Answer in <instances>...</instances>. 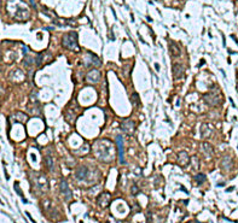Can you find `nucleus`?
<instances>
[{"label": "nucleus", "instance_id": "nucleus-1", "mask_svg": "<svg viewBox=\"0 0 238 223\" xmlns=\"http://www.w3.org/2000/svg\"><path fill=\"white\" fill-rule=\"evenodd\" d=\"M62 44H63V46L65 48L78 52V51L80 49L79 44H78V33L70 32L68 34H65L63 36V39H62Z\"/></svg>", "mask_w": 238, "mask_h": 223}, {"label": "nucleus", "instance_id": "nucleus-2", "mask_svg": "<svg viewBox=\"0 0 238 223\" xmlns=\"http://www.w3.org/2000/svg\"><path fill=\"white\" fill-rule=\"evenodd\" d=\"M203 99L209 106H219L221 104V101H222L220 92L217 89L215 90V92H209V93L204 94Z\"/></svg>", "mask_w": 238, "mask_h": 223}, {"label": "nucleus", "instance_id": "nucleus-3", "mask_svg": "<svg viewBox=\"0 0 238 223\" xmlns=\"http://www.w3.org/2000/svg\"><path fill=\"white\" fill-rule=\"evenodd\" d=\"M116 144H117V148H119L120 163L121 164H126V160H125V148H123V138L121 135L116 136Z\"/></svg>", "mask_w": 238, "mask_h": 223}, {"label": "nucleus", "instance_id": "nucleus-4", "mask_svg": "<svg viewBox=\"0 0 238 223\" xmlns=\"http://www.w3.org/2000/svg\"><path fill=\"white\" fill-rule=\"evenodd\" d=\"M184 73H185V69H184V65L180 64V63H174L173 64V77L175 80H180L184 77Z\"/></svg>", "mask_w": 238, "mask_h": 223}, {"label": "nucleus", "instance_id": "nucleus-5", "mask_svg": "<svg viewBox=\"0 0 238 223\" xmlns=\"http://www.w3.org/2000/svg\"><path fill=\"white\" fill-rule=\"evenodd\" d=\"M121 128H122V130L125 131V133H127L128 135H131V134H133V131L135 129V124H134L133 121L126 119V121H123V122L121 123Z\"/></svg>", "mask_w": 238, "mask_h": 223}, {"label": "nucleus", "instance_id": "nucleus-6", "mask_svg": "<svg viewBox=\"0 0 238 223\" xmlns=\"http://www.w3.org/2000/svg\"><path fill=\"white\" fill-rule=\"evenodd\" d=\"M110 200H111V195H110V193H108V192H103V193L100 194L98 197V199H97L98 205L102 206V207L108 206L110 204Z\"/></svg>", "mask_w": 238, "mask_h": 223}, {"label": "nucleus", "instance_id": "nucleus-7", "mask_svg": "<svg viewBox=\"0 0 238 223\" xmlns=\"http://www.w3.org/2000/svg\"><path fill=\"white\" fill-rule=\"evenodd\" d=\"M60 192H62V194L64 195L65 200L72 199V191L69 189L67 181H64V180H62V182H60Z\"/></svg>", "mask_w": 238, "mask_h": 223}, {"label": "nucleus", "instance_id": "nucleus-8", "mask_svg": "<svg viewBox=\"0 0 238 223\" xmlns=\"http://www.w3.org/2000/svg\"><path fill=\"white\" fill-rule=\"evenodd\" d=\"M99 77H100L99 71H98V70H95V69H93V70H91V71L87 74V76H86V81L89 82V83H95L99 80Z\"/></svg>", "mask_w": 238, "mask_h": 223}, {"label": "nucleus", "instance_id": "nucleus-9", "mask_svg": "<svg viewBox=\"0 0 238 223\" xmlns=\"http://www.w3.org/2000/svg\"><path fill=\"white\" fill-rule=\"evenodd\" d=\"M189 160H190V157H189V154H187V152L181 151L179 153V165L185 166V165H187V163H189Z\"/></svg>", "mask_w": 238, "mask_h": 223}, {"label": "nucleus", "instance_id": "nucleus-10", "mask_svg": "<svg viewBox=\"0 0 238 223\" xmlns=\"http://www.w3.org/2000/svg\"><path fill=\"white\" fill-rule=\"evenodd\" d=\"M88 57H89V62L91 64L93 65L95 68H99L100 65H102V62H100V59L97 57L95 54H92V53H88Z\"/></svg>", "mask_w": 238, "mask_h": 223}, {"label": "nucleus", "instance_id": "nucleus-11", "mask_svg": "<svg viewBox=\"0 0 238 223\" xmlns=\"http://www.w3.org/2000/svg\"><path fill=\"white\" fill-rule=\"evenodd\" d=\"M45 165H46L51 171L53 170V158L50 153L47 156H45Z\"/></svg>", "mask_w": 238, "mask_h": 223}, {"label": "nucleus", "instance_id": "nucleus-12", "mask_svg": "<svg viewBox=\"0 0 238 223\" xmlns=\"http://www.w3.org/2000/svg\"><path fill=\"white\" fill-rule=\"evenodd\" d=\"M75 176H76V179H79V180H84L85 177L87 176V169H86V168H80L76 171Z\"/></svg>", "mask_w": 238, "mask_h": 223}, {"label": "nucleus", "instance_id": "nucleus-13", "mask_svg": "<svg viewBox=\"0 0 238 223\" xmlns=\"http://www.w3.org/2000/svg\"><path fill=\"white\" fill-rule=\"evenodd\" d=\"M169 49H170V52H172V54L174 55V57H178V55H180V48H178V46H176L175 44H173L172 42L170 45H169Z\"/></svg>", "mask_w": 238, "mask_h": 223}, {"label": "nucleus", "instance_id": "nucleus-14", "mask_svg": "<svg viewBox=\"0 0 238 223\" xmlns=\"http://www.w3.org/2000/svg\"><path fill=\"white\" fill-rule=\"evenodd\" d=\"M203 148L206 151V154H209V157H211L213 153H214V152H213V146L208 143H203Z\"/></svg>", "mask_w": 238, "mask_h": 223}, {"label": "nucleus", "instance_id": "nucleus-15", "mask_svg": "<svg viewBox=\"0 0 238 223\" xmlns=\"http://www.w3.org/2000/svg\"><path fill=\"white\" fill-rule=\"evenodd\" d=\"M131 101L133 103L134 106H138L139 103H140V101H139V95L137 94V93H133L132 95H131Z\"/></svg>", "mask_w": 238, "mask_h": 223}, {"label": "nucleus", "instance_id": "nucleus-16", "mask_svg": "<svg viewBox=\"0 0 238 223\" xmlns=\"http://www.w3.org/2000/svg\"><path fill=\"white\" fill-rule=\"evenodd\" d=\"M206 179H207V177H206L204 174H198V175H196V177H195L196 182H197V183H200V185L203 183V182L206 181Z\"/></svg>", "mask_w": 238, "mask_h": 223}, {"label": "nucleus", "instance_id": "nucleus-17", "mask_svg": "<svg viewBox=\"0 0 238 223\" xmlns=\"http://www.w3.org/2000/svg\"><path fill=\"white\" fill-rule=\"evenodd\" d=\"M15 189L17 191L18 195H19V197H22V198H23V193H22V191L19 189V185H18V182H16V183H15Z\"/></svg>", "mask_w": 238, "mask_h": 223}, {"label": "nucleus", "instance_id": "nucleus-18", "mask_svg": "<svg viewBox=\"0 0 238 223\" xmlns=\"http://www.w3.org/2000/svg\"><path fill=\"white\" fill-rule=\"evenodd\" d=\"M132 189H133V191H132V192H133V194H137V193H138V188H137V186H133V188H132Z\"/></svg>", "mask_w": 238, "mask_h": 223}, {"label": "nucleus", "instance_id": "nucleus-19", "mask_svg": "<svg viewBox=\"0 0 238 223\" xmlns=\"http://www.w3.org/2000/svg\"><path fill=\"white\" fill-rule=\"evenodd\" d=\"M26 214H27V216H28V217H29V218H30V221H32V222H33V223H36V222H35V221H34V220H33V218H32V216H30V215H29V212H26Z\"/></svg>", "mask_w": 238, "mask_h": 223}, {"label": "nucleus", "instance_id": "nucleus-20", "mask_svg": "<svg viewBox=\"0 0 238 223\" xmlns=\"http://www.w3.org/2000/svg\"><path fill=\"white\" fill-rule=\"evenodd\" d=\"M30 3H32V5H33V7H35V9H36V4L34 3V0H30Z\"/></svg>", "mask_w": 238, "mask_h": 223}]
</instances>
